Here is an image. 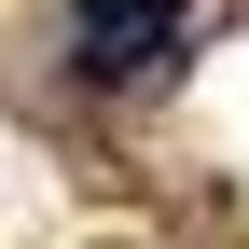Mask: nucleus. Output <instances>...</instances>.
I'll return each mask as SVG.
<instances>
[{
	"label": "nucleus",
	"mask_w": 249,
	"mask_h": 249,
	"mask_svg": "<svg viewBox=\"0 0 249 249\" xmlns=\"http://www.w3.org/2000/svg\"><path fill=\"white\" fill-rule=\"evenodd\" d=\"M70 14H83V70L97 83H139V70L180 55V0H70Z\"/></svg>",
	"instance_id": "nucleus-1"
}]
</instances>
